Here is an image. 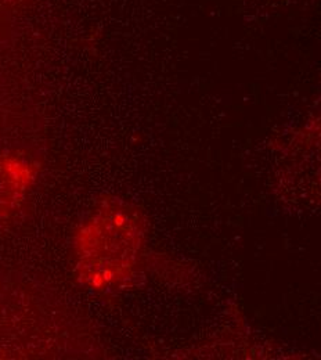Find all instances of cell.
Listing matches in <instances>:
<instances>
[{"label": "cell", "mask_w": 321, "mask_h": 360, "mask_svg": "<svg viewBox=\"0 0 321 360\" xmlns=\"http://www.w3.org/2000/svg\"><path fill=\"white\" fill-rule=\"evenodd\" d=\"M143 243L144 227L138 210L117 198L104 200L74 237L79 283L94 291L121 287L133 276Z\"/></svg>", "instance_id": "6da1fadb"}, {"label": "cell", "mask_w": 321, "mask_h": 360, "mask_svg": "<svg viewBox=\"0 0 321 360\" xmlns=\"http://www.w3.org/2000/svg\"><path fill=\"white\" fill-rule=\"evenodd\" d=\"M37 179V168L24 158L0 155V224L20 207Z\"/></svg>", "instance_id": "7a4b0ae2"}]
</instances>
